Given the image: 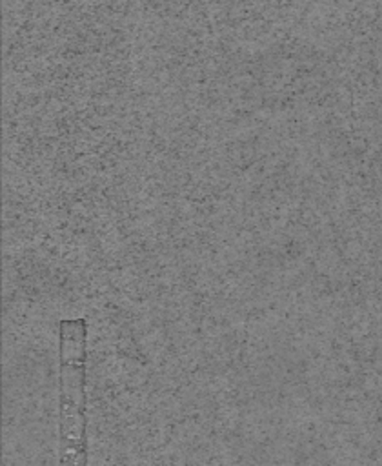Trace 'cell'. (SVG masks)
I'll return each mask as SVG.
<instances>
[{
	"mask_svg": "<svg viewBox=\"0 0 382 466\" xmlns=\"http://www.w3.org/2000/svg\"><path fill=\"white\" fill-rule=\"evenodd\" d=\"M85 359L87 320L65 319L58 324L60 400H58V462L87 464L85 420Z\"/></svg>",
	"mask_w": 382,
	"mask_h": 466,
	"instance_id": "obj_1",
	"label": "cell"
}]
</instances>
